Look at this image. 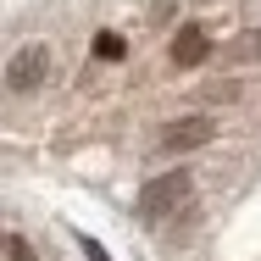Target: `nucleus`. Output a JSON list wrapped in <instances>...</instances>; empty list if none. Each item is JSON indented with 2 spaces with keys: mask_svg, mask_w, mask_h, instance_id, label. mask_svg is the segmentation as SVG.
<instances>
[{
  "mask_svg": "<svg viewBox=\"0 0 261 261\" xmlns=\"http://www.w3.org/2000/svg\"><path fill=\"white\" fill-rule=\"evenodd\" d=\"M211 139H217V117H206V111L172 117V122L161 128V150H167V156H189V150H200Z\"/></svg>",
  "mask_w": 261,
  "mask_h": 261,
  "instance_id": "obj_1",
  "label": "nucleus"
},
{
  "mask_svg": "<svg viewBox=\"0 0 261 261\" xmlns=\"http://www.w3.org/2000/svg\"><path fill=\"white\" fill-rule=\"evenodd\" d=\"M189 184H195V178H189L184 167H178V172H161V178H150V184L139 189V211H145V217H172V211L189 200Z\"/></svg>",
  "mask_w": 261,
  "mask_h": 261,
  "instance_id": "obj_2",
  "label": "nucleus"
},
{
  "mask_svg": "<svg viewBox=\"0 0 261 261\" xmlns=\"http://www.w3.org/2000/svg\"><path fill=\"white\" fill-rule=\"evenodd\" d=\"M45 78H50V45H22V50L11 56V67H6V89L11 95H28Z\"/></svg>",
  "mask_w": 261,
  "mask_h": 261,
  "instance_id": "obj_3",
  "label": "nucleus"
},
{
  "mask_svg": "<svg viewBox=\"0 0 261 261\" xmlns=\"http://www.w3.org/2000/svg\"><path fill=\"white\" fill-rule=\"evenodd\" d=\"M206 56H211V39H206V28H200V22H189V28H178V34H172V50H167V61H172L178 72L200 67Z\"/></svg>",
  "mask_w": 261,
  "mask_h": 261,
  "instance_id": "obj_4",
  "label": "nucleus"
},
{
  "mask_svg": "<svg viewBox=\"0 0 261 261\" xmlns=\"http://www.w3.org/2000/svg\"><path fill=\"white\" fill-rule=\"evenodd\" d=\"M95 56H100V61H122V56H128V39L111 34V28H100V34H95Z\"/></svg>",
  "mask_w": 261,
  "mask_h": 261,
  "instance_id": "obj_5",
  "label": "nucleus"
},
{
  "mask_svg": "<svg viewBox=\"0 0 261 261\" xmlns=\"http://www.w3.org/2000/svg\"><path fill=\"white\" fill-rule=\"evenodd\" d=\"M233 61H261V34H245L233 45Z\"/></svg>",
  "mask_w": 261,
  "mask_h": 261,
  "instance_id": "obj_6",
  "label": "nucleus"
},
{
  "mask_svg": "<svg viewBox=\"0 0 261 261\" xmlns=\"http://www.w3.org/2000/svg\"><path fill=\"white\" fill-rule=\"evenodd\" d=\"M6 256H11V261H34V250H28L22 239H6Z\"/></svg>",
  "mask_w": 261,
  "mask_h": 261,
  "instance_id": "obj_7",
  "label": "nucleus"
},
{
  "mask_svg": "<svg viewBox=\"0 0 261 261\" xmlns=\"http://www.w3.org/2000/svg\"><path fill=\"white\" fill-rule=\"evenodd\" d=\"M84 256H89V261H111V256L100 250V245H95V239H84Z\"/></svg>",
  "mask_w": 261,
  "mask_h": 261,
  "instance_id": "obj_8",
  "label": "nucleus"
},
{
  "mask_svg": "<svg viewBox=\"0 0 261 261\" xmlns=\"http://www.w3.org/2000/svg\"><path fill=\"white\" fill-rule=\"evenodd\" d=\"M0 250H6V233H0Z\"/></svg>",
  "mask_w": 261,
  "mask_h": 261,
  "instance_id": "obj_9",
  "label": "nucleus"
}]
</instances>
